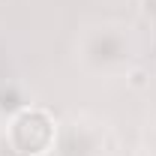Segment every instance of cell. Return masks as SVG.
<instances>
[{"label": "cell", "instance_id": "cell-1", "mask_svg": "<svg viewBox=\"0 0 156 156\" xmlns=\"http://www.w3.org/2000/svg\"><path fill=\"white\" fill-rule=\"evenodd\" d=\"M9 141H12V147L18 153L39 156V153H45L51 147V141H54V123L39 108H24L9 123Z\"/></svg>", "mask_w": 156, "mask_h": 156}]
</instances>
